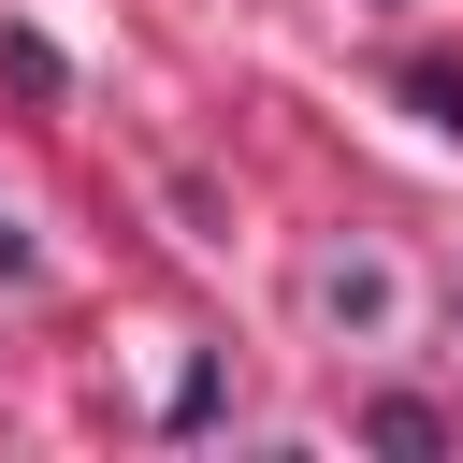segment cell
<instances>
[{"label":"cell","instance_id":"obj_1","mask_svg":"<svg viewBox=\"0 0 463 463\" xmlns=\"http://www.w3.org/2000/svg\"><path fill=\"white\" fill-rule=\"evenodd\" d=\"M420 101H434V130H463V72H420Z\"/></svg>","mask_w":463,"mask_h":463},{"label":"cell","instance_id":"obj_2","mask_svg":"<svg viewBox=\"0 0 463 463\" xmlns=\"http://www.w3.org/2000/svg\"><path fill=\"white\" fill-rule=\"evenodd\" d=\"M0 275H29V232H14V217H0Z\"/></svg>","mask_w":463,"mask_h":463}]
</instances>
